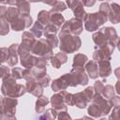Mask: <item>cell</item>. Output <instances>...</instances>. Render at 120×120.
Listing matches in <instances>:
<instances>
[{"instance_id": "obj_1", "label": "cell", "mask_w": 120, "mask_h": 120, "mask_svg": "<svg viewBox=\"0 0 120 120\" xmlns=\"http://www.w3.org/2000/svg\"><path fill=\"white\" fill-rule=\"evenodd\" d=\"M26 92V89L22 84H17L16 81L13 77L8 76L3 79L2 85V93L5 96H8L10 98H17L23 95Z\"/></svg>"}, {"instance_id": "obj_2", "label": "cell", "mask_w": 120, "mask_h": 120, "mask_svg": "<svg viewBox=\"0 0 120 120\" xmlns=\"http://www.w3.org/2000/svg\"><path fill=\"white\" fill-rule=\"evenodd\" d=\"M60 38V49L61 51L71 53L77 51L81 47V39L78 37H73L70 35H59Z\"/></svg>"}, {"instance_id": "obj_3", "label": "cell", "mask_w": 120, "mask_h": 120, "mask_svg": "<svg viewBox=\"0 0 120 120\" xmlns=\"http://www.w3.org/2000/svg\"><path fill=\"white\" fill-rule=\"evenodd\" d=\"M84 22H85V28L87 31H95L98 29V27L101 24H103L107 21V17L100 12L98 13H91L86 14L84 17Z\"/></svg>"}, {"instance_id": "obj_4", "label": "cell", "mask_w": 120, "mask_h": 120, "mask_svg": "<svg viewBox=\"0 0 120 120\" xmlns=\"http://www.w3.org/2000/svg\"><path fill=\"white\" fill-rule=\"evenodd\" d=\"M82 21H80L76 18H73V19L69 20L68 22H65L59 35H69V34L80 35L82 33Z\"/></svg>"}, {"instance_id": "obj_5", "label": "cell", "mask_w": 120, "mask_h": 120, "mask_svg": "<svg viewBox=\"0 0 120 120\" xmlns=\"http://www.w3.org/2000/svg\"><path fill=\"white\" fill-rule=\"evenodd\" d=\"M31 52L38 55L44 57L46 60L51 58L52 55V50L48 45L46 39H40L38 41H36Z\"/></svg>"}, {"instance_id": "obj_6", "label": "cell", "mask_w": 120, "mask_h": 120, "mask_svg": "<svg viewBox=\"0 0 120 120\" xmlns=\"http://www.w3.org/2000/svg\"><path fill=\"white\" fill-rule=\"evenodd\" d=\"M16 105H17V100L15 98H5L2 100L3 112L8 117H13L15 114V111H16Z\"/></svg>"}, {"instance_id": "obj_7", "label": "cell", "mask_w": 120, "mask_h": 120, "mask_svg": "<svg viewBox=\"0 0 120 120\" xmlns=\"http://www.w3.org/2000/svg\"><path fill=\"white\" fill-rule=\"evenodd\" d=\"M68 6H69V8L74 11V15H75V18L82 21V19H84L85 17V12H84V9L82 8V2H79V1H68L67 2Z\"/></svg>"}, {"instance_id": "obj_8", "label": "cell", "mask_w": 120, "mask_h": 120, "mask_svg": "<svg viewBox=\"0 0 120 120\" xmlns=\"http://www.w3.org/2000/svg\"><path fill=\"white\" fill-rule=\"evenodd\" d=\"M65 92L66 91H62L61 93L59 94H55L54 96L52 97V107L53 109L56 111V110H66L67 109V106L65 105V102H64V95H65Z\"/></svg>"}, {"instance_id": "obj_9", "label": "cell", "mask_w": 120, "mask_h": 120, "mask_svg": "<svg viewBox=\"0 0 120 120\" xmlns=\"http://www.w3.org/2000/svg\"><path fill=\"white\" fill-rule=\"evenodd\" d=\"M68 86V78H67V74L63 75L61 78H58L56 80H54L52 83V88L53 91H60V90H65L67 87Z\"/></svg>"}, {"instance_id": "obj_10", "label": "cell", "mask_w": 120, "mask_h": 120, "mask_svg": "<svg viewBox=\"0 0 120 120\" xmlns=\"http://www.w3.org/2000/svg\"><path fill=\"white\" fill-rule=\"evenodd\" d=\"M89 102L88 98L84 94V92H80L74 95V105H76L78 108H85L87 103Z\"/></svg>"}, {"instance_id": "obj_11", "label": "cell", "mask_w": 120, "mask_h": 120, "mask_svg": "<svg viewBox=\"0 0 120 120\" xmlns=\"http://www.w3.org/2000/svg\"><path fill=\"white\" fill-rule=\"evenodd\" d=\"M98 76L100 77H107L111 74L112 72V68H111V65L109 61H101L98 62Z\"/></svg>"}, {"instance_id": "obj_12", "label": "cell", "mask_w": 120, "mask_h": 120, "mask_svg": "<svg viewBox=\"0 0 120 120\" xmlns=\"http://www.w3.org/2000/svg\"><path fill=\"white\" fill-rule=\"evenodd\" d=\"M18 44H12L8 48V63L9 66H14L17 63V52H18Z\"/></svg>"}, {"instance_id": "obj_13", "label": "cell", "mask_w": 120, "mask_h": 120, "mask_svg": "<svg viewBox=\"0 0 120 120\" xmlns=\"http://www.w3.org/2000/svg\"><path fill=\"white\" fill-rule=\"evenodd\" d=\"M67 62V55L64 52H58L56 53L52 58V65L55 68H58L60 66L64 63Z\"/></svg>"}, {"instance_id": "obj_14", "label": "cell", "mask_w": 120, "mask_h": 120, "mask_svg": "<svg viewBox=\"0 0 120 120\" xmlns=\"http://www.w3.org/2000/svg\"><path fill=\"white\" fill-rule=\"evenodd\" d=\"M20 16V13L18 11V9L14 7H10L7 9L6 13H5V17H6V20L8 21L9 22H14L15 20H17Z\"/></svg>"}, {"instance_id": "obj_15", "label": "cell", "mask_w": 120, "mask_h": 120, "mask_svg": "<svg viewBox=\"0 0 120 120\" xmlns=\"http://www.w3.org/2000/svg\"><path fill=\"white\" fill-rule=\"evenodd\" d=\"M110 13H109V18L110 21L113 23H117L119 22V6L117 4H112L111 6Z\"/></svg>"}, {"instance_id": "obj_16", "label": "cell", "mask_w": 120, "mask_h": 120, "mask_svg": "<svg viewBox=\"0 0 120 120\" xmlns=\"http://www.w3.org/2000/svg\"><path fill=\"white\" fill-rule=\"evenodd\" d=\"M86 70L91 79H96L98 76V68L95 61H90L86 65Z\"/></svg>"}, {"instance_id": "obj_17", "label": "cell", "mask_w": 120, "mask_h": 120, "mask_svg": "<svg viewBox=\"0 0 120 120\" xmlns=\"http://www.w3.org/2000/svg\"><path fill=\"white\" fill-rule=\"evenodd\" d=\"M50 22L53 26L59 28L60 25L64 22V17L59 13V12H54L52 15H50Z\"/></svg>"}, {"instance_id": "obj_18", "label": "cell", "mask_w": 120, "mask_h": 120, "mask_svg": "<svg viewBox=\"0 0 120 120\" xmlns=\"http://www.w3.org/2000/svg\"><path fill=\"white\" fill-rule=\"evenodd\" d=\"M48 103H49V99H48L46 97L41 96L40 98H38V100H37V102H36V111H37L38 113L42 112Z\"/></svg>"}, {"instance_id": "obj_19", "label": "cell", "mask_w": 120, "mask_h": 120, "mask_svg": "<svg viewBox=\"0 0 120 120\" xmlns=\"http://www.w3.org/2000/svg\"><path fill=\"white\" fill-rule=\"evenodd\" d=\"M87 62V56L84 54H76L73 61V68H82Z\"/></svg>"}, {"instance_id": "obj_20", "label": "cell", "mask_w": 120, "mask_h": 120, "mask_svg": "<svg viewBox=\"0 0 120 120\" xmlns=\"http://www.w3.org/2000/svg\"><path fill=\"white\" fill-rule=\"evenodd\" d=\"M38 22L42 25H48L50 22V12L42 10L38 13Z\"/></svg>"}, {"instance_id": "obj_21", "label": "cell", "mask_w": 120, "mask_h": 120, "mask_svg": "<svg viewBox=\"0 0 120 120\" xmlns=\"http://www.w3.org/2000/svg\"><path fill=\"white\" fill-rule=\"evenodd\" d=\"M44 28H43V25L42 24H40L38 21L35 22V24L33 25V27H32V29H31V33L35 36V37H38V38H40L42 35H43V33H44Z\"/></svg>"}, {"instance_id": "obj_22", "label": "cell", "mask_w": 120, "mask_h": 120, "mask_svg": "<svg viewBox=\"0 0 120 120\" xmlns=\"http://www.w3.org/2000/svg\"><path fill=\"white\" fill-rule=\"evenodd\" d=\"M17 9L20 14H29L30 12V6L28 2H18L17 3Z\"/></svg>"}, {"instance_id": "obj_23", "label": "cell", "mask_w": 120, "mask_h": 120, "mask_svg": "<svg viewBox=\"0 0 120 120\" xmlns=\"http://www.w3.org/2000/svg\"><path fill=\"white\" fill-rule=\"evenodd\" d=\"M46 41L52 50L54 49L55 47H57V45H58V39L53 34L46 36Z\"/></svg>"}, {"instance_id": "obj_24", "label": "cell", "mask_w": 120, "mask_h": 120, "mask_svg": "<svg viewBox=\"0 0 120 120\" xmlns=\"http://www.w3.org/2000/svg\"><path fill=\"white\" fill-rule=\"evenodd\" d=\"M46 4H49V5H52V8L50 10V13H54V12H59V11H62V10H65L66 9V6L63 2H55V5H53V2L52 3H46Z\"/></svg>"}, {"instance_id": "obj_25", "label": "cell", "mask_w": 120, "mask_h": 120, "mask_svg": "<svg viewBox=\"0 0 120 120\" xmlns=\"http://www.w3.org/2000/svg\"><path fill=\"white\" fill-rule=\"evenodd\" d=\"M42 88L43 87H47L48 85H49V83H50V82H51V79H50V77L48 76V75H43V76H41V77H38V78H37V81H36Z\"/></svg>"}, {"instance_id": "obj_26", "label": "cell", "mask_w": 120, "mask_h": 120, "mask_svg": "<svg viewBox=\"0 0 120 120\" xmlns=\"http://www.w3.org/2000/svg\"><path fill=\"white\" fill-rule=\"evenodd\" d=\"M88 113L90 115H92L93 117H99L102 115L101 111L93 103L92 105H90V107L88 108Z\"/></svg>"}, {"instance_id": "obj_27", "label": "cell", "mask_w": 120, "mask_h": 120, "mask_svg": "<svg viewBox=\"0 0 120 120\" xmlns=\"http://www.w3.org/2000/svg\"><path fill=\"white\" fill-rule=\"evenodd\" d=\"M102 93H103V95L105 96V98H112L114 92H113V88H112V86L108 84V85H106L105 87H103Z\"/></svg>"}, {"instance_id": "obj_28", "label": "cell", "mask_w": 120, "mask_h": 120, "mask_svg": "<svg viewBox=\"0 0 120 120\" xmlns=\"http://www.w3.org/2000/svg\"><path fill=\"white\" fill-rule=\"evenodd\" d=\"M64 102H65V104L69 105V106L74 105V95H72L70 93L65 92V95H64Z\"/></svg>"}, {"instance_id": "obj_29", "label": "cell", "mask_w": 120, "mask_h": 120, "mask_svg": "<svg viewBox=\"0 0 120 120\" xmlns=\"http://www.w3.org/2000/svg\"><path fill=\"white\" fill-rule=\"evenodd\" d=\"M57 30H58V28L57 27H55V26H53L52 24H48V25H46V27H45V29H44V33H43V35L44 36H48V35H52V34H55L56 32H57Z\"/></svg>"}, {"instance_id": "obj_30", "label": "cell", "mask_w": 120, "mask_h": 120, "mask_svg": "<svg viewBox=\"0 0 120 120\" xmlns=\"http://www.w3.org/2000/svg\"><path fill=\"white\" fill-rule=\"evenodd\" d=\"M8 49L1 48L0 49V64L6 62L8 60Z\"/></svg>"}, {"instance_id": "obj_31", "label": "cell", "mask_w": 120, "mask_h": 120, "mask_svg": "<svg viewBox=\"0 0 120 120\" xmlns=\"http://www.w3.org/2000/svg\"><path fill=\"white\" fill-rule=\"evenodd\" d=\"M12 77L14 79H21L22 78V69L20 68H14L12 70Z\"/></svg>"}, {"instance_id": "obj_32", "label": "cell", "mask_w": 120, "mask_h": 120, "mask_svg": "<svg viewBox=\"0 0 120 120\" xmlns=\"http://www.w3.org/2000/svg\"><path fill=\"white\" fill-rule=\"evenodd\" d=\"M9 75V68L6 66H0V78L5 79Z\"/></svg>"}, {"instance_id": "obj_33", "label": "cell", "mask_w": 120, "mask_h": 120, "mask_svg": "<svg viewBox=\"0 0 120 120\" xmlns=\"http://www.w3.org/2000/svg\"><path fill=\"white\" fill-rule=\"evenodd\" d=\"M103 84H102V82H99V81H98V82H95V85H94V90L98 93V94H100V93H102V90H103Z\"/></svg>"}, {"instance_id": "obj_34", "label": "cell", "mask_w": 120, "mask_h": 120, "mask_svg": "<svg viewBox=\"0 0 120 120\" xmlns=\"http://www.w3.org/2000/svg\"><path fill=\"white\" fill-rule=\"evenodd\" d=\"M58 119L59 120H71L69 114L67 112H60V113L58 115Z\"/></svg>"}, {"instance_id": "obj_35", "label": "cell", "mask_w": 120, "mask_h": 120, "mask_svg": "<svg viewBox=\"0 0 120 120\" xmlns=\"http://www.w3.org/2000/svg\"><path fill=\"white\" fill-rule=\"evenodd\" d=\"M109 120H118V108H115L112 111V113L110 116V119Z\"/></svg>"}, {"instance_id": "obj_36", "label": "cell", "mask_w": 120, "mask_h": 120, "mask_svg": "<svg viewBox=\"0 0 120 120\" xmlns=\"http://www.w3.org/2000/svg\"><path fill=\"white\" fill-rule=\"evenodd\" d=\"M112 104L114 105L115 108H118V105H119V98H118V97L112 98Z\"/></svg>"}, {"instance_id": "obj_37", "label": "cell", "mask_w": 120, "mask_h": 120, "mask_svg": "<svg viewBox=\"0 0 120 120\" xmlns=\"http://www.w3.org/2000/svg\"><path fill=\"white\" fill-rule=\"evenodd\" d=\"M7 9L5 7H0V18H3V16L5 15Z\"/></svg>"}, {"instance_id": "obj_38", "label": "cell", "mask_w": 120, "mask_h": 120, "mask_svg": "<svg viewBox=\"0 0 120 120\" xmlns=\"http://www.w3.org/2000/svg\"><path fill=\"white\" fill-rule=\"evenodd\" d=\"M82 5H84V6H93V5L95 4V1H92V2H86V1H82Z\"/></svg>"}, {"instance_id": "obj_39", "label": "cell", "mask_w": 120, "mask_h": 120, "mask_svg": "<svg viewBox=\"0 0 120 120\" xmlns=\"http://www.w3.org/2000/svg\"><path fill=\"white\" fill-rule=\"evenodd\" d=\"M82 120H93L92 118H89V117H87V116H84L83 118H82Z\"/></svg>"}, {"instance_id": "obj_40", "label": "cell", "mask_w": 120, "mask_h": 120, "mask_svg": "<svg viewBox=\"0 0 120 120\" xmlns=\"http://www.w3.org/2000/svg\"><path fill=\"white\" fill-rule=\"evenodd\" d=\"M76 120H82V119H76Z\"/></svg>"}, {"instance_id": "obj_41", "label": "cell", "mask_w": 120, "mask_h": 120, "mask_svg": "<svg viewBox=\"0 0 120 120\" xmlns=\"http://www.w3.org/2000/svg\"><path fill=\"white\" fill-rule=\"evenodd\" d=\"M100 120H106V119H100Z\"/></svg>"}]
</instances>
